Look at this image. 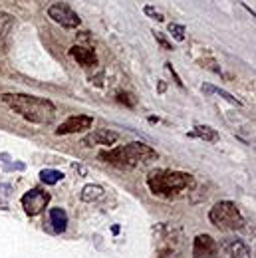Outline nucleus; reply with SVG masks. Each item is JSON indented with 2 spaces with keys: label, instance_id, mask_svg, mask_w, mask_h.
Returning <instances> with one entry per match:
<instances>
[{
  "label": "nucleus",
  "instance_id": "obj_1",
  "mask_svg": "<svg viewBox=\"0 0 256 258\" xmlns=\"http://www.w3.org/2000/svg\"><path fill=\"white\" fill-rule=\"evenodd\" d=\"M2 101L30 123L48 125L56 117V105L46 97H36L28 94H4Z\"/></svg>",
  "mask_w": 256,
  "mask_h": 258
},
{
  "label": "nucleus",
  "instance_id": "obj_2",
  "mask_svg": "<svg viewBox=\"0 0 256 258\" xmlns=\"http://www.w3.org/2000/svg\"><path fill=\"white\" fill-rule=\"evenodd\" d=\"M149 191L163 199H173L187 189L195 187V177L185 171H171V169H155L147 175Z\"/></svg>",
  "mask_w": 256,
  "mask_h": 258
},
{
  "label": "nucleus",
  "instance_id": "obj_3",
  "mask_svg": "<svg viewBox=\"0 0 256 258\" xmlns=\"http://www.w3.org/2000/svg\"><path fill=\"white\" fill-rule=\"evenodd\" d=\"M99 159H103V161L113 165V167H119V169H133L139 163H149L153 159H157V151L147 143L133 141V143H127V145H121V147H115V149L99 153Z\"/></svg>",
  "mask_w": 256,
  "mask_h": 258
},
{
  "label": "nucleus",
  "instance_id": "obj_4",
  "mask_svg": "<svg viewBox=\"0 0 256 258\" xmlns=\"http://www.w3.org/2000/svg\"><path fill=\"white\" fill-rule=\"evenodd\" d=\"M211 223L221 230H240L244 226V217L240 215L238 207L232 201L217 203L209 213Z\"/></svg>",
  "mask_w": 256,
  "mask_h": 258
},
{
  "label": "nucleus",
  "instance_id": "obj_5",
  "mask_svg": "<svg viewBox=\"0 0 256 258\" xmlns=\"http://www.w3.org/2000/svg\"><path fill=\"white\" fill-rule=\"evenodd\" d=\"M48 16H50L56 24H60V26H64V28H78V26L82 24V18H80L68 4H64V2L52 4V6L48 8Z\"/></svg>",
  "mask_w": 256,
  "mask_h": 258
},
{
  "label": "nucleus",
  "instance_id": "obj_6",
  "mask_svg": "<svg viewBox=\"0 0 256 258\" xmlns=\"http://www.w3.org/2000/svg\"><path fill=\"white\" fill-rule=\"evenodd\" d=\"M193 258H221V246L211 234H197L193 240Z\"/></svg>",
  "mask_w": 256,
  "mask_h": 258
},
{
  "label": "nucleus",
  "instance_id": "obj_7",
  "mask_svg": "<svg viewBox=\"0 0 256 258\" xmlns=\"http://www.w3.org/2000/svg\"><path fill=\"white\" fill-rule=\"evenodd\" d=\"M20 203H22V209L26 211V215L36 217V215H40V213L46 209V205L50 203V193H46V191H42V189H30L28 193H24Z\"/></svg>",
  "mask_w": 256,
  "mask_h": 258
},
{
  "label": "nucleus",
  "instance_id": "obj_8",
  "mask_svg": "<svg viewBox=\"0 0 256 258\" xmlns=\"http://www.w3.org/2000/svg\"><path fill=\"white\" fill-rule=\"evenodd\" d=\"M94 125V117L92 115H72L68 117L62 125H58L56 135H70V133H80L86 131Z\"/></svg>",
  "mask_w": 256,
  "mask_h": 258
},
{
  "label": "nucleus",
  "instance_id": "obj_9",
  "mask_svg": "<svg viewBox=\"0 0 256 258\" xmlns=\"http://www.w3.org/2000/svg\"><path fill=\"white\" fill-rule=\"evenodd\" d=\"M117 141V133L111 129H97L94 133H90L88 137H84V145L94 147V145H113Z\"/></svg>",
  "mask_w": 256,
  "mask_h": 258
},
{
  "label": "nucleus",
  "instance_id": "obj_10",
  "mask_svg": "<svg viewBox=\"0 0 256 258\" xmlns=\"http://www.w3.org/2000/svg\"><path fill=\"white\" fill-rule=\"evenodd\" d=\"M48 228L54 234H60L68 228V213L62 207H54L48 211Z\"/></svg>",
  "mask_w": 256,
  "mask_h": 258
},
{
  "label": "nucleus",
  "instance_id": "obj_11",
  "mask_svg": "<svg viewBox=\"0 0 256 258\" xmlns=\"http://www.w3.org/2000/svg\"><path fill=\"white\" fill-rule=\"evenodd\" d=\"M70 56L84 68H94L97 66V56L92 48H86V46H74L70 50Z\"/></svg>",
  "mask_w": 256,
  "mask_h": 258
},
{
  "label": "nucleus",
  "instance_id": "obj_12",
  "mask_svg": "<svg viewBox=\"0 0 256 258\" xmlns=\"http://www.w3.org/2000/svg\"><path fill=\"white\" fill-rule=\"evenodd\" d=\"M224 248H226V252H228L230 258H250L248 244L244 240H240V238H226Z\"/></svg>",
  "mask_w": 256,
  "mask_h": 258
},
{
  "label": "nucleus",
  "instance_id": "obj_13",
  "mask_svg": "<svg viewBox=\"0 0 256 258\" xmlns=\"http://www.w3.org/2000/svg\"><path fill=\"white\" fill-rule=\"evenodd\" d=\"M80 197H82L84 203H96V201H99L103 197V187H99V185H86L82 189Z\"/></svg>",
  "mask_w": 256,
  "mask_h": 258
},
{
  "label": "nucleus",
  "instance_id": "obj_14",
  "mask_svg": "<svg viewBox=\"0 0 256 258\" xmlns=\"http://www.w3.org/2000/svg\"><path fill=\"white\" fill-rule=\"evenodd\" d=\"M193 135L199 137V139H203V141H209V143H217L219 141L217 129L209 127V125H197L195 131H193Z\"/></svg>",
  "mask_w": 256,
  "mask_h": 258
},
{
  "label": "nucleus",
  "instance_id": "obj_15",
  "mask_svg": "<svg viewBox=\"0 0 256 258\" xmlns=\"http://www.w3.org/2000/svg\"><path fill=\"white\" fill-rule=\"evenodd\" d=\"M40 179L46 185H56V183H60L64 179V173H60L56 169H44V171H40Z\"/></svg>",
  "mask_w": 256,
  "mask_h": 258
},
{
  "label": "nucleus",
  "instance_id": "obj_16",
  "mask_svg": "<svg viewBox=\"0 0 256 258\" xmlns=\"http://www.w3.org/2000/svg\"><path fill=\"white\" fill-rule=\"evenodd\" d=\"M203 92H205V94H215V96H221L223 99L230 101L232 105H240V101H238L236 97L230 96L228 92H224V90H221V88H215V86H209V84H205V86H203Z\"/></svg>",
  "mask_w": 256,
  "mask_h": 258
},
{
  "label": "nucleus",
  "instance_id": "obj_17",
  "mask_svg": "<svg viewBox=\"0 0 256 258\" xmlns=\"http://www.w3.org/2000/svg\"><path fill=\"white\" fill-rule=\"evenodd\" d=\"M169 32H171V36H173L175 40H179V42L185 40V28H183L181 24H169Z\"/></svg>",
  "mask_w": 256,
  "mask_h": 258
},
{
  "label": "nucleus",
  "instance_id": "obj_18",
  "mask_svg": "<svg viewBox=\"0 0 256 258\" xmlns=\"http://www.w3.org/2000/svg\"><path fill=\"white\" fill-rule=\"evenodd\" d=\"M117 101H119V103H125L129 107H133V105L137 103V99L131 96V94H127V92H117Z\"/></svg>",
  "mask_w": 256,
  "mask_h": 258
},
{
  "label": "nucleus",
  "instance_id": "obj_19",
  "mask_svg": "<svg viewBox=\"0 0 256 258\" xmlns=\"http://www.w3.org/2000/svg\"><path fill=\"white\" fill-rule=\"evenodd\" d=\"M143 12H145L147 16H151L153 20H157V22H163V20H165L163 12H159V10H155L153 6H145V8H143Z\"/></svg>",
  "mask_w": 256,
  "mask_h": 258
},
{
  "label": "nucleus",
  "instance_id": "obj_20",
  "mask_svg": "<svg viewBox=\"0 0 256 258\" xmlns=\"http://www.w3.org/2000/svg\"><path fill=\"white\" fill-rule=\"evenodd\" d=\"M155 38H157V42H159L161 46H163V50H173V46L163 38V34H159V32H155Z\"/></svg>",
  "mask_w": 256,
  "mask_h": 258
}]
</instances>
